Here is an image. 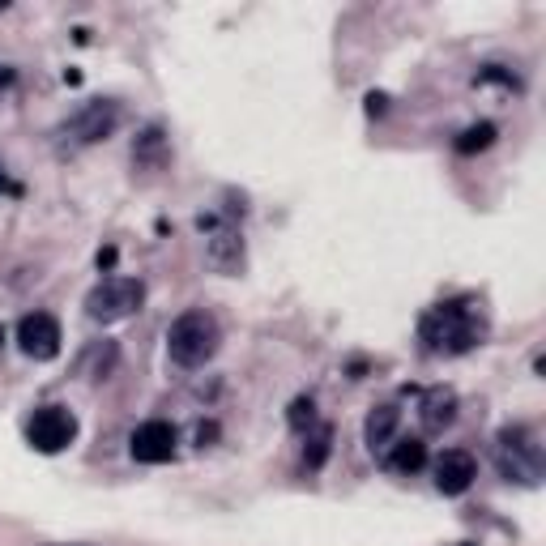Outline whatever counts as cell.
<instances>
[{"label": "cell", "mask_w": 546, "mask_h": 546, "mask_svg": "<svg viewBox=\"0 0 546 546\" xmlns=\"http://www.w3.org/2000/svg\"><path fill=\"white\" fill-rule=\"evenodd\" d=\"M397 406H380V410H372L367 414V423H363V440L372 444V448H389L393 444V436H397Z\"/></svg>", "instance_id": "12"}, {"label": "cell", "mask_w": 546, "mask_h": 546, "mask_svg": "<svg viewBox=\"0 0 546 546\" xmlns=\"http://www.w3.org/2000/svg\"><path fill=\"white\" fill-rule=\"evenodd\" d=\"M210 265L222 269V273H235L244 265V239H239L231 227H222L210 235Z\"/></svg>", "instance_id": "10"}, {"label": "cell", "mask_w": 546, "mask_h": 546, "mask_svg": "<svg viewBox=\"0 0 546 546\" xmlns=\"http://www.w3.org/2000/svg\"><path fill=\"white\" fill-rule=\"evenodd\" d=\"M141 299H146V286L137 278H107L86 295V316L103 320V325H116V320L133 316L141 308Z\"/></svg>", "instance_id": "3"}, {"label": "cell", "mask_w": 546, "mask_h": 546, "mask_svg": "<svg viewBox=\"0 0 546 546\" xmlns=\"http://www.w3.org/2000/svg\"><path fill=\"white\" fill-rule=\"evenodd\" d=\"M461 546H474V542H461Z\"/></svg>", "instance_id": "21"}, {"label": "cell", "mask_w": 546, "mask_h": 546, "mask_svg": "<svg viewBox=\"0 0 546 546\" xmlns=\"http://www.w3.org/2000/svg\"><path fill=\"white\" fill-rule=\"evenodd\" d=\"M128 453H133V461L141 465H163L175 457V427L163 423V419H150L141 423L133 431V440H128Z\"/></svg>", "instance_id": "8"}, {"label": "cell", "mask_w": 546, "mask_h": 546, "mask_svg": "<svg viewBox=\"0 0 546 546\" xmlns=\"http://www.w3.org/2000/svg\"><path fill=\"white\" fill-rule=\"evenodd\" d=\"M26 440L39 448V453H64L73 440H77V419L64 406H43V410H35V419H30V427H26Z\"/></svg>", "instance_id": "5"}, {"label": "cell", "mask_w": 546, "mask_h": 546, "mask_svg": "<svg viewBox=\"0 0 546 546\" xmlns=\"http://www.w3.org/2000/svg\"><path fill=\"white\" fill-rule=\"evenodd\" d=\"M60 325H56V316H47V312H30L18 320V346H22V355L26 359H35V363H52L60 355Z\"/></svg>", "instance_id": "6"}, {"label": "cell", "mask_w": 546, "mask_h": 546, "mask_svg": "<svg viewBox=\"0 0 546 546\" xmlns=\"http://www.w3.org/2000/svg\"><path fill=\"white\" fill-rule=\"evenodd\" d=\"M478 333H483V320L470 312V303H440L423 316V342L436 355H465Z\"/></svg>", "instance_id": "1"}, {"label": "cell", "mask_w": 546, "mask_h": 546, "mask_svg": "<svg viewBox=\"0 0 546 546\" xmlns=\"http://www.w3.org/2000/svg\"><path fill=\"white\" fill-rule=\"evenodd\" d=\"M474 478H478V465H474V457L465 453V448H448V453L436 461V487H440L444 495L470 491Z\"/></svg>", "instance_id": "9"}, {"label": "cell", "mask_w": 546, "mask_h": 546, "mask_svg": "<svg viewBox=\"0 0 546 546\" xmlns=\"http://www.w3.org/2000/svg\"><path fill=\"white\" fill-rule=\"evenodd\" d=\"M453 419H457V393L440 384V389H431L423 397V423H427V431H444Z\"/></svg>", "instance_id": "11"}, {"label": "cell", "mask_w": 546, "mask_h": 546, "mask_svg": "<svg viewBox=\"0 0 546 546\" xmlns=\"http://www.w3.org/2000/svg\"><path fill=\"white\" fill-rule=\"evenodd\" d=\"M500 474L508 478H517V483L525 487H534L538 478H542V448L534 444V436L529 431H504L500 436Z\"/></svg>", "instance_id": "4"}, {"label": "cell", "mask_w": 546, "mask_h": 546, "mask_svg": "<svg viewBox=\"0 0 546 546\" xmlns=\"http://www.w3.org/2000/svg\"><path fill=\"white\" fill-rule=\"evenodd\" d=\"M491 141H495V124H487V120L483 124H470L457 137V154H478V150H487Z\"/></svg>", "instance_id": "14"}, {"label": "cell", "mask_w": 546, "mask_h": 546, "mask_svg": "<svg viewBox=\"0 0 546 546\" xmlns=\"http://www.w3.org/2000/svg\"><path fill=\"white\" fill-rule=\"evenodd\" d=\"M111 265H116V248H103L99 252V269H111Z\"/></svg>", "instance_id": "18"}, {"label": "cell", "mask_w": 546, "mask_h": 546, "mask_svg": "<svg viewBox=\"0 0 546 546\" xmlns=\"http://www.w3.org/2000/svg\"><path fill=\"white\" fill-rule=\"evenodd\" d=\"M0 342H5V329H0Z\"/></svg>", "instance_id": "20"}, {"label": "cell", "mask_w": 546, "mask_h": 546, "mask_svg": "<svg viewBox=\"0 0 546 546\" xmlns=\"http://www.w3.org/2000/svg\"><path fill=\"white\" fill-rule=\"evenodd\" d=\"M9 86V69H5V64H0V90H5Z\"/></svg>", "instance_id": "19"}, {"label": "cell", "mask_w": 546, "mask_h": 546, "mask_svg": "<svg viewBox=\"0 0 546 546\" xmlns=\"http://www.w3.org/2000/svg\"><path fill=\"white\" fill-rule=\"evenodd\" d=\"M116 120H120V107H116V103H107V99H99V103L82 107L69 124H64V137H69L73 146H94V141L111 137V128H116Z\"/></svg>", "instance_id": "7"}, {"label": "cell", "mask_w": 546, "mask_h": 546, "mask_svg": "<svg viewBox=\"0 0 546 546\" xmlns=\"http://www.w3.org/2000/svg\"><path fill=\"white\" fill-rule=\"evenodd\" d=\"M384 103H389L384 94H367V111H372V116H376V111H384Z\"/></svg>", "instance_id": "17"}, {"label": "cell", "mask_w": 546, "mask_h": 546, "mask_svg": "<svg viewBox=\"0 0 546 546\" xmlns=\"http://www.w3.org/2000/svg\"><path fill=\"white\" fill-rule=\"evenodd\" d=\"M218 350V320L210 312L192 308L184 316H175V325L167 329V355L180 367H205Z\"/></svg>", "instance_id": "2"}, {"label": "cell", "mask_w": 546, "mask_h": 546, "mask_svg": "<svg viewBox=\"0 0 546 546\" xmlns=\"http://www.w3.org/2000/svg\"><path fill=\"white\" fill-rule=\"evenodd\" d=\"M423 465H427V444L423 440H393V453H389L393 474H419Z\"/></svg>", "instance_id": "13"}, {"label": "cell", "mask_w": 546, "mask_h": 546, "mask_svg": "<svg viewBox=\"0 0 546 546\" xmlns=\"http://www.w3.org/2000/svg\"><path fill=\"white\" fill-rule=\"evenodd\" d=\"M329 444H333V427H316V436L308 440V453H303V461H308V470H320V465H325Z\"/></svg>", "instance_id": "15"}, {"label": "cell", "mask_w": 546, "mask_h": 546, "mask_svg": "<svg viewBox=\"0 0 546 546\" xmlns=\"http://www.w3.org/2000/svg\"><path fill=\"white\" fill-rule=\"evenodd\" d=\"M286 419H291L295 431L312 427V423H316V401H312V397H295V401H291V414H286Z\"/></svg>", "instance_id": "16"}]
</instances>
